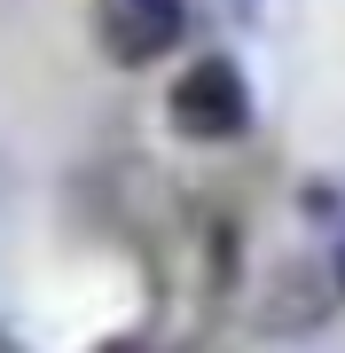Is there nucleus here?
<instances>
[{"label":"nucleus","instance_id":"obj_1","mask_svg":"<svg viewBox=\"0 0 345 353\" xmlns=\"http://www.w3.org/2000/svg\"><path fill=\"white\" fill-rule=\"evenodd\" d=\"M165 126L180 141H236L251 126V79L236 55H196L165 87Z\"/></svg>","mask_w":345,"mask_h":353},{"label":"nucleus","instance_id":"obj_2","mask_svg":"<svg viewBox=\"0 0 345 353\" xmlns=\"http://www.w3.org/2000/svg\"><path fill=\"white\" fill-rule=\"evenodd\" d=\"M189 39V0H94V48L118 71H149Z\"/></svg>","mask_w":345,"mask_h":353},{"label":"nucleus","instance_id":"obj_3","mask_svg":"<svg viewBox=\"0 0 345 353\" xmlns=\"http://www.w3.org/2000/svg\"><path fill=\"white\" fill-rule=\"evenodd\" d=\"M337 290H345V243H337Z\"/></svg>","mask_w":345,"mask_h":353}]
</instances>
